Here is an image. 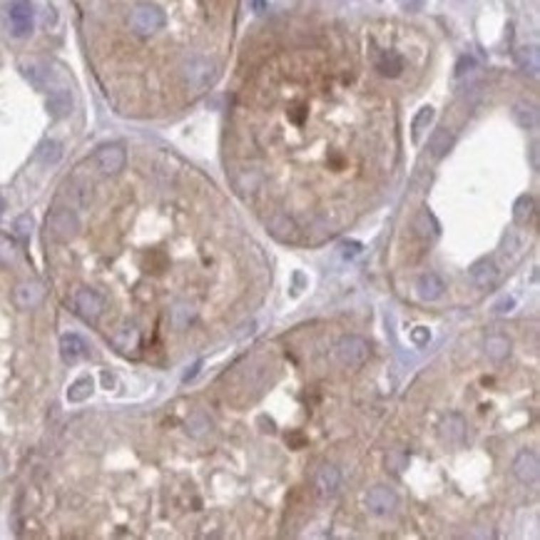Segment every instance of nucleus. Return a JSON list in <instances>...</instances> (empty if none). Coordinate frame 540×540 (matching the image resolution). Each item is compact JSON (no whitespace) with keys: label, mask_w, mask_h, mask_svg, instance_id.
Wrapping results in <instances>:
<instances>
[{"label":"nucleus","mask_w":540,"mask_h":540,"mask_svg":"<svg viewBox=\"0 0 540 540\" xmlns=\"http://www.w3.org/2000/svg\"><path fill=\"white\" fill-rule=\"evenodd\" d=\"M182 78L189 85L194 93H202V90L212 88L219 78V70H217V63L207 55H189V58L182 63Z\"/></svg>","instance_id":"f257e3e1"},{"label":"nucleus","mask_w":540,"mask_h":540,"mask_svg":"<svg viewBox=\"0 0 540 540\" xmlns=\"http://www.w3.org/2000/svg\"><path fill=\"white\" fill-rule=\"evenodd\" d=\"M167 18H165V10L155 3H140L130 10L128 15V25L137 38H150V35L160 33L165 28Z\"/></svg>","instance_id":"f03ea898"},{"label":"nucleus","mask_w":540,"mask_h":540,"mask_svg":"<svg viewBox=\"0 0 540 540\" xmlns=\"http://www.w3.org/2000/svg\"><path fill=\"white\" fill-rule=\"evenodd\" d=\"M334 359L344 368H361L368 359V344L361 336H344L336 341Z\"/></svg>","instance_id":"7ed1b4c3"},{"label":"nucleus","mask_w":540,"mask_h":540,"mask_svg":"<svg viewBox=\"0 0 540 540\" xmlns=\"http://www.w3.org/2000/svg\"><path fill=\"white\" fill-rule=\"evenodd\" d=\"M48 229L58 242H70L80 229V219L70 207H55L48 217Z\"/></svg>","instance_id":"20e7f679"},{"label":"nucleus","mask_w":540,"mask_h":540,"mask_svg":"<svg viewBox=\"0 0 540 540\" xmlns=\"http://www.w3.org/2000/svg\"><path fill=\"white\" fill-rule=\"evenodd\" d=\"M8 18H10V33L15 38H28L33 33L35 25V10L30 0H13L8 8Z\"/></svg>","instance_id":"39448f33"},{"label":"nucleus","mask_w":540,"mask_h":540,"mask_svg":"<svg viewBox=\"0 0 540 540\" xmlns=\"http://www.w3.org/2000/svg\"><path fill=\"white\" fill-rule=\"evenodd\" d=\"M125 162H128V152H125L123 145H105L95 152V165L103 175L123 172Z\"/></svg>","instance_id":"423d86ee"},{"label":"nucleus","mask_w":540,"mask_h":540,"mask_svg":"<svg viewBox=\"0 0 540 540\" xmlns=\"http://www.w3.org/2000/svg\"><path fill=\"white\" fill-rule=\"evenodd\" d=\"M73 306L83 319L95 321L105 309V299L95 289H78L73 294Z\"/></svg>","instance_id":"0eeeda50"},{"label":"nucleus","mask_w":540,"mask_h":540,"mask_svg":"<svg viewBox=\"0 0 540 540\" xmlns=\"http://www.w3.org/2000/svg\"><path fill=\"white\" fill-rule=\"evenodd\" d=\"M398 506V498L396 493L391 491V488L386 486H376L368 491L366 496V508L373 513V516H388V513H393Z\"/></svg>","instance_id":"6e6552de"},{"label":"nucleus","mask_w":540,"mask_h":540,"mask_svg":"<svg viewBox=\"0 0 540 540\" xmlns=\"http://www.w3.org/2000/svg\"><path fill=\"white\" fill-rule=\"evenodd\" d=\"M20 73L25 75V80H28L33 88L38 90L53 88V70H50V65L40 63V60H28V63H23L20 65Z\"/></svg>","instance_id":"1a4fd4ad"},{"label":"nucleus","mask_w":540,"mask_h":540,"mask_svg":"<svg viewBox=\"0 0 540 540\" xmlns=\"http://www.w3.org/2000/svg\"><path fill=\"white\" fill-rule=\"evenodd\" d=\"M43 296H45V289L38 281H23V284H18L13 291V299L20 309H33V306H38L40 301H43Z\"/></svg>","instance_id":"9d476101"},{"label":"nucleus","mask_w":540,"mask_h":540,"mask_svg":"<svg viewBox=\"0 0 540 540\" xmlns=\"http://www.w3.org/2000/svg\"><path fill=\"white\" fill-rule=\"evenodd\" d=\"M513 473L521 483H536L538 481V473H540V463H538V456L533 451H523L521 456L516 458L513 463Z\"/></svg>","instance_id":"9b49d317"},{"label":"nucleus","mask_w":540,"mask_h":540,"mask_svg":"<svg viewBox=\"0 0 540 540\" xmlns=\"http://www.w3.org/2000/svg\"><path fill=\"white\" fill-rule=\"evenodd\" d=\"M45 108H48V113L53 115L55 120L68 118L70 110H73V95H70V90H65V88H55V90H50L48 103H45Z\"/></svg>","instance_id":"f8f14e48"},{"label":"nucleus","mask_w":540,"mask_h":540,"mask_svg":"<svg viewBox=\"0 0 540 540\" xmlns=\"http://www.w3.org/2000/svg\"><path fill=\"white\" fill-rule=\"evenodd\" d=\"M314 486H316V491H319L321 496H334V493L339 491V486H341V473H339V468H334V466H321L319 473H316V478H314Z\"/></svg>","instance_id":"ddd939ff"},{"label":"nucleus","mask_w":540,"mask_h":540,"mask_svg":"<svg viewBox=\"0 0 540 540\" xmlns=\"http://www.w3.org/2000/svg\"><path fill=\"white\" fill-rule=\"evenodd\" d=\"M471 281L478 286V289H491L493 284L498 281V269L491 259H481L473 264L471 269Z\"/></svg>","instance_id":"4468645a"},{"label":"nucleus","mask_w":540,"mask_h":540,"mask_svg":"<svg viewBox=\"0 0 540 540\" xmlns=\"http://www.w3.org/2000/svg\"><path fill=\"white\" fill-rule=\"evenodd\" d=\"M88 354V344L83 341V336L78 334H65L60 339V356H63L65 363H75Z\"/></svg>","instance_id":"2eb2a0df"},{"label":"nucleus","mask_w":540,"mask_h":540,"mask_svg":"<svg viewBox=\"0 0 540 540\" xmlns=\"http://www.w3.org/2000/svg\"><path fill=\"white\" fill-rule=\"evenodd\" d=\"M376 70L381 75H386V78H398L403 70V60L398 53H393V50H376Z\"/></svg>","instance_id":"dca6fc26"},{"label":"nucleus","mask_w":540,"mask_h":540,"mask_svg":"<svg viewBox=\"0 0 540 540\" xmlns=\"http://www.w3.org/2000/svg\"><path fill=\"white\" fill-rule=\"evenodd\" d=\"M418 289V296H421L423 301H436L443 296V289H446V284H443V279L438 274H423L421 279H418L416 284Z\"/></svg>","instance_id":"f3484780"},{"label":"nucleus","mask_w":540,"mask_h":540,"mask_svg":"<svg viewBox=\"0 0 540 540\" xmlns=\"http://www.w3.org/2000/svg\"><path fill=\"white\" fill-rule=\"evenodd\" d=\"M194 316L197 311L189 301H177V304L170 309V324H172L175 329H187V326L194 321Z\"/></svg>","instance_id":"a211bd4d"},{"label":"nucleus","mask_w":540,"mask_h":540,"mask_svg":"<svg viewBox=\"0 0 540 540\" xmlns=\"http://www.w3.org/2000/svg\"><path fill=\"white\" fill-rule=\"evenodd\" d=\"M453 145V133L448 128H438L436 133L431 135V140H428V150H431V155L436 160H441L443 155L451 150Z\"/></svg>","instance_id":"6ab92c4d"},{"label":"nucleus","mask_w":540,"mask_h":540,"mask_svg":"<svg viewBox=\"0 0 540 540\" xmlns=\"http://www.w3.org/2000/svg\"><path fill=\"white\" fill-rule=\"evenodd\" d=\"M269 229L274 232L279 239H294V234H296V224L286 214H274V217H271V219H269Z\"/></svg>","instance_id":"aec40b11"},{"label":"nucleus","mask_w":540,"mask_h":540,"mask_svg":"<svg viewBox=\"0 0 540 540\" xmlns=\"http://www.w3.org/2000/svg\"><path fill=\"white\" fill-rule=\"evenodd\" d=\"M60 157H63V145H60V142H55V140H45V142L40 145L38 160L45 165V167H50V165H58Z\"/></svg>","instance_id":"412c9836"},{"label":"nucleus","mask_w":540,"mask_h":540,"mask_svg":"<svg viewBox=\"0 0 540 540\" xmlns=\"http://www.w3.org/2000/svg\"><path fill=\"white\" fill-rule=\"evenodd\" d=\"M486 354L491 356L493 361H503L508 354H511V341H508L506 336H488Z\"/></svg>","instance_id":"4be33fe9"},{"label":"nucleus","mask_w":540,"mask_h":540,"mask_svg":"<svg viewBox=\"0 0 540 540\" xmlns=\"http://www.w3.org/2000/svg\"><path fill=\"white\" fill-rule=\"evenodd\" d=\"M533 214H536V202H533V197H521V199L516 202V207H513V219H516V224H528V222L533 219Z\"/></svg>","instance_id":"5701e85b"},{"label":"nucleus","mask_w":540,"mask_h":540,"mask_svg":"<svg viewBox=\"0 0 540 540\" xmlns=\"http://www.w3.org/2000/svg\"><path fill=\"white\" fill-rule=\"evenodd\" d=\"M413 227H416L418 237H423V239H428V237H438V224L433 222V217H431V212H428V209L418 212Z\"/></svg>","instance_id":"b1692460"},{"label":"nucleus","mask_w":540,"mask_h":540,"mask_svg":"<svg viewBox=\"0 0 540 540\" xmlns=\"http://www.w3.org/2000/svg\"><path fill=\"white\" fill-rule=\"evenodd\" d=\"M463 433H466V423H463L461 416H448L446 423H443V436L451 443H461Z\"/></svg>","instance_id":"393cba45"},{"label":"nucleus","mask_w":540,"mask_h":540,"mask_svg":"<svg viewBox=\"0 0 540 540\" xmlns=\"http://www.w3.org/2000/svg\"><path fill=\"white\" fill-rule=\"evenodd\" d=\"M90 393H93V378L90 376L78 378V381L68 388V398L73 403H80V401H85V398H90Z\"/></svg>","instance_id":"a878e982"},{"label":"nucleus","mask_w":540,"mask_h":540,"mask_svg":"<svg viewBox=\"0 0 540 540\" xmlns=\"http://www.w3.org/2000/svg\"><path fill=\"white\" fill-rule=\"evenodd\" d=\"M513 118H516L518 125H523V128H536V123H538L536 108L528 103H518L516 108H513Z\"/></svg>","instance_id":"bb28decb"},{"label":"nucleus","mask_w":540,"mask_h":540,"mask_svg":"<svg viewBox=\"0 0 540 540\" xmlns=\"http://www.w3.org/2000/svg\"><path fill=\"white\" fill-rule=\"evenodd\" d=\"M431 120H433V108H421L416 113V118H413V125H411V135H413V140H421V135H423V130L431 125Z\"/></svg>","instance_id":"cd10ccee"},{"label":"nucleus","mask_w":540,"mask_h":540,"mask_svg":"<svg viewBox=\"0 0 540 540\" xmlns=\"http://www.w3.org/2000/svg\"><path fill=\"white\" fill-rule=\"evenodd\" d=\"M187 431H189V436H194V438L204 436V433L209 431V418H207L202 411H194L189 418H187Z\"/></svg>","instance_id":"c85d7f7f"},{"label":"nucleus","mask_w":540,"mask_h":540,"mask_svg":"<svg viewBox=\"0 0 540 540\" xmlns=\"http://www.w3.org/2000/svg\"><path fill=\"white\" fill-rule=\"evenodd\" d=\"M518 63H521L523 70L531 68V73H538V50L536 48H523L518 53Z\"/></svg>","instance_id":"c756f323"},{"label":"nucleus","mask_w":540,"mask_h":540,"mask_svg":"<svg viewBox=\"0 0 540 540\" xmlns=\"http://www.w3.org/2000/svg\"><path fill=\"white\" fill-rule=\"evenodd\" d=\"M68 194L73 197V202L78 207H88L90 204V189H88V185H70Z\"/></svg>","instance_id":"7c9ffc66"},{"label":"nucleus","mask_w":540,"mask_h":540,"mask_svg":"<svg viewBox=\"0 0 540 540\" xmlns=\"http://www.w3.org/2000/svg\"><path fill=\"white\" fill-rule=\"evenodd\" d=\"M13 229H15V234H18V237H30V232H33V217H30V214L18 217V219H15V224H13Z\"/></svg>","instance_id":"2f4dec72"},{"label":"nucleus","mask_w":540,"mask_h":540,"mask_svg":"<svg viewBox=\"0 0 540 540\" xmlns=\"http://www.w3.org/2000/svg\"><path fill=\"white\" fill-rule=\"evenodd\" d=\"M15 259V244L8 239V237H0V261L3 264H10Z\"/></svg>","instance_id":"473e14b6"},{"label":"nucleus","mask_w":540,"mask_h":540,"mask_svg":"<svg viewBox=\"0 0 540 540\" xmlns=\"http://www.w3.org/2000/svg\"><path fill=\"white\" fill-rule=\"evenodd\" d=\"M359 251H361V244H359V242H344V244H341V254L349 256V259H354V256L359 254Z\"/></svg>","instance_id":"72a5a7b5"},{"label":"nucleus","mask_w":540,"mask_h":540,"mask_svg":"<svg viewBox=\"0 0 540 540\" xmlns=\"http://www.w3.org/2000/svg\"><path fill=\"white\" fill-rule=\"evenodd\" d=\"M386 463H388V466H391L396 473H401V471H403V466H406V456H401V453H391Z\"/></svg>","instance_id":"f704fd0d"},{"label":"nucleus","mask_w":540,"mask_h":540,"mask_svg":"<svg viewBox=\"0 0 540 540\" xmlns=\"http://www.w3.org/2000/svg\"><path fill=\"white\" fill-rule=\"evenodd\" d=\"M513 306H516V299H511V296H508V299L498 301V304L493 306V311H496V314H506V311H511Z\"/></svg>","instance_id":"c9c22d12"},{"label":"nucleus","mask_w":540,"mask_h":540,"mask_svg":"<svg viewBox=\"0 0 540 540\" xmlns=\"http://www.w3.org/2000/svg\"><path fill=\"white\" fill-rule=\"evenodd\" d=\"M473 68H476V60L461 58V63H458V68H456V75H463V73H468V70H473Z\"/></svg>","instance_id":"e433bc0d"},{"label":"nucleus","mask_w":540,"mask_h":540,"mask_svg":"<svg viewBox=\"0 0 540 540\" xmlns=\"http://www.w3.org/2000/svg\"><path fill=\"white\" fill-rule=\"evenodd\" d=\"M411 339L416 341V344H423V341H428V329H416L411 334Z\"/></svg>","instance_id":"4c0bfd02"},{"label":"nucleus","mask_w":540,"mask_h":540,"mask_svg":"<svg viewBox=\"0 0 540 540\" xmlns=\"http://www.w3.org/2000/svg\"><path fill=\"white\" fill-rule=\"evenodd\" d=\"M199 366H202V361H197V363H194V366H192V368H189V371H187V373H185V381H192V378H194V376H197V373H199Z\"/></svg>","instance_id":"58836bf2"},{"label":"nucleus","mask_w":540,"mask_h":540,"mask_svg":"<svg viewBox=\"0 0 540 540\" xmlns=\"http://www.w3.org/2000/svg\"><path fill=\"white\" fill-rule=\"evenodd\" d=\"M251 8H254L256 13H264V10H266V0H251Z\"/></svg>","instance_id":"ea45409f"},{"label":"nucleus","mask_w":540,"mask_h":540,"mask_svg":"<svg viewBox=\"0 0 540 540\" xmlns=\"http://www.w3.org/2000/svg\"><path fill=\"white\" fill-rule=\"evenodd\" d=\"M103 381L108 383V386H113V376H108V373H103Z\"/></svg>","instance_id":"a19ab883"},{"label":"nucleus","mask_w":540,"mask_h":540,"mask_svg":"<svg viewBox=\"0 0 540 540\" xmlns=\"http://www.w3.org/2000/svg\"><path fill=\"white\" fill-rule=\"evenodd\" d=\"M3 212H5V199L0 197V217H3Z\"/></svg>","instance_id":"79ce46f5"}]
</instances>
